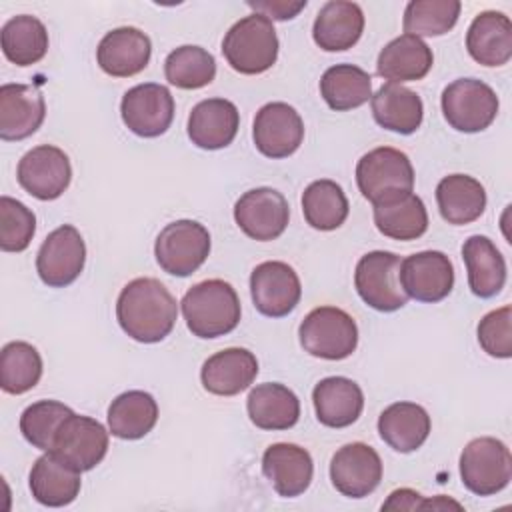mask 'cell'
Returning <instances> with one entry per match:
<instances>
[{
	"instance_id": "obj_45",
	"label": "cell",
	"mask_w": 512,
	"mask_h": 512,
	"mask_svg": "<svg viewBox=\"0 0 512 512\" xmlns=\"http://www.w3.org/2000/svg\"><path fill=\"white\" fill-rule=\"evenodd\" d=\"M258 14H264L270 20H292L298 16L300 10L306 8V0L300 2H286V0H264V2H248Z\"/></svg>"
},
{
	"instance_id": "obj_8",
	"label": "cell",
	"mask_w": 512,
	"mask_h": 512,
	"mask_svg": "<svg viewBox=\"0 0 512 512\" xmlns=\"http://www.w3.org/2000/svg\"><path fill=\"white\" fill-rule=\"evenodd\" d=\"M400 256L388 250L364 254L354 270V286L366 306L394 312L406 306L408 296L400 284Z\"/></svg>"
},
{
	"instance_id": "obj_29",
	"label": "cell",
	"mask_w": 512,
	"mask_h": 512,
	"mask_svg": "<svg viewBox=\"0 0 512 512\" xmlns=\"http://www.w3.org/2000/svg\"><path fill=\"white\" fill-rule=\"evenodd\" d=\"M434 64L432 48L418 36L400 34L378 54L376 72L394 84L422 80Z\"/></svg>"
},
{
	"instance_id": "obj_16",
	"label": "cell",
	"mask_w": 512,
	"mask_h": 512,
	"mask_svg": "<svg viewBox=\"0 0 512 512\" xmlns=\"http://www.w3.org/2000/svg\"><path fill=\"white\" fill-rule=\"evenodd\" d=\"M252 138L258 152L266 158H288L304 140V122L294 106L268 102L254 116Z\"/></svg>"
},
{
	"instance_id": "obj_32",
	"label": "cell",
	"mask_w": 512,
	"mask_h": 512,
	"mask_svg": "<svg viewBox=\"0 0 512 512\" xmlns=\"http://www.w3.org/2000/svg\"><path fill=\"white\" fill-rule=\"evenodd\" d=\"M430 416L416 402H394L378 416L380 438L396 452L418 450L430 434Z\"/></svg>"
},
{
	"instance_id": "obj_1",
	"label": "cell",
	"mask_w": 512,
	"mask_h": 512,
	"mask_svg": "<svg viewBox=\"0 0 512 512\" xmlns=\"http://www.w3.org/2000/svg\"><path fill=\"white\" fill-rule=\"evenodd\" d=\"M116 318L132 340L154 344L174 330L178 304L160 280L148 276L134 278L116 300Z\"/></svg>"
},
{
	"instance_id": "obj_26",
	"label": "cell",
	"mask_w": 512,
	"mask_h": 512,
	"mask_svg": "<svg viewBox=\"0 0 512 512\" xmlns=\"http://www.w3.org/2000/svg\"><path fill=\"white\" fill-rule=\"evenodd\" d=\"M312 404L320 424L328 428H346L360 418L364 394L354 380L346 376H328L314 386Z\"/></svg>"
},
{
	"instance_id": "obj_18",
	"label": "cell",
	"mask_w": 512,
	"mask_h": 512,
	"mask_svg": "<svg viewBox=\"0 0 512 512\" xmlns=\"http://www.w3.org/2000/svg\"><path fill=\"white\" fill-rule=\"evenodd\" d=\"M332 486L348 498L372 494L382 480V460L364 442H350L338 448L330 460Z\"/></svg>"
},
{
	"instance_id": "obj_17",
	"label": "cell",
	"mask_w": 512,
	"mask_h": 512,
	"mask_svg": "<svg viewBox=\"0 0 512 512\" xmlns=\"http://www.w3.org/2000/svg\"><path fill=\"white\" fill-rule=\"evenodd\" d=\"M400 284L408 298L434 304L452 292L454 266L444 252L422 250L402 260Z\"/></svg>"
},
{
	"instance_id": "obj_19",
	"label": "cell",
	"mask_w": 512,
	"mask_h": 512,
	"mask_svg": "<svg viewBox=\"0 0 512 512\" xmlns=\"http://www.w3.org/2000/svg\"><path fill=\"white\" fill-rule=\"evenodd\" d=\"M152 56L150 38L134 26H120L104 34L96 48V62L108 76L128 78L142 72Z\"/></svg>"
},
{
	"instance_id": "obj_28",
	"label": "cell",
	"mask_w": 512,
	"mask_h": 512,
	"mask_svg": "<svg viewBox=\"0 0 512 512\" xmlns=\"http://www.w3.org/2000/svg\"><path fill=\"white\" fill-rule=\"evenodd\" d=\"M364 32V12L356 2L330 0L316 14L312 26L314 42L326 52L352 48Z\"/></svg>"
},
{
	"instance_id": "obj_11",
	"label": "cell",
	"mask_w": 512,
	"mask_h": 512,
	"mask_svg": "<svg viewBox=\"0 0 512 512\" xmlns=\"http://www.w3.org/2000/svg\"><path fill=\"white\" fill-rule=\"evenodd\" d=\"M84 262L86 244L82 234L72 224H62L44 238L36 254V272L46 286L64 288L80 276Z\"/></svg>"
},
{
	"instance_id": "obj_23",
	"label": "cell",
	"mask_w": 512,
	"mask_h": 512,
	"mask_svg": "<svg viewBox=\"0 0 512 512\" xmlns=\"http://www.w3.org/2000/svg\"><path fill=\"white\" fill-rule=\"evenodd\" d=\"M80 470L56 456L54 452H44L32 464L28 484L34 500L48 508H62L76 500L80 494L82 478Z\"/></svg>"
},
{
	"instance_id": "obj_31",
	"label": "cell",
	"mask_w": 512,
	"mask_h": 512,
	"mask_svg": "<svg viewBox=\"0 0 512 512\" xmlns=\"http://www.w3.org/2000/svg\"><path fill=\"white\" fill-rule=\"evenodd\" d=\"M370 104L376 124L390 132L412 134L420 128L424 118L422 98L402 84H382L376 94H372Z\"/></svg>"
},
{
	"instance_id": "obj_36",
	"label": "cell",
	"mask_w": 512,
	"mask_h": 512,
	"mask_svg": "<svg viewBox=\"0 0 512 512\" xmlns=\"http://www.w3.org/2000/svg\"><path fill=\"white\" fill-rule=\"evenodd\" d=\"M0 46L12 64L32 66L48 52V30L36 16L20 14L2 26Z\"/></svg>"
},
{
	"instance_id": "obj_25",
	"label": "cell",
	"mask_w": 512,
	"mask_h": 512,
	"mask_svg": "<svg viewBox=\"0 0 512 512\" xmlns=\"http://www.w3.org/2000/svg\"><path fill=\"white\" fill-rule=\"evenodd\" d=\"M374 224L378 232L392 240H416L428 230V212L414 192H394L376 202Z\"/></svg>"
},
{
	"instance_id": "obj_4",
	"label": "cell",
	"mask_w": 512,
	"mask_h": 512,
	"mask_svg": "<svg viewBox=\"0 0 512 512\" xmlns=\"http://www.w3.org/2000/svg\"><path fill=\"white\" fill-rule=\"evenodd\" d=\"M300 346L310 356L322 360H344L358 346V326L354 318L336 306L310 310L298 328Z\"/></svg>"
},
{
	"instance_id": "obj_9",
	"label": "cell",
	"mask_w": 512,
	"mask_h": 512,
	"mask_svg": "<svg viewBox=\"0 0 512 512\" xmlns=\"http://www.w3.org/2000/svg\"><path fill=\"white\" fill-rule=\"evenodd\" d=\"M356 184L366 200L376 202L394 192H412L414 168L402 150L380 146L358 160Z\"/></svg>"
},
{
	"instance_id": "obj_27",
	"label": "cell",
	"mask_w": 512,
	"mask_h": 512,
	"mask_svg": "<svg viewBox=\"0 0 512 512\" xmlns=\"http://www.w3.org/2000/svg\"><path fill=\"white\" fill-rule=\"evenodd\" d=\"M466 50L482 66H504L512 58V22L504 12L484 10L466 32Z\"/></svg>"
},
{
	"instance_id": "obj_40",
	"label": "cell",
	"mask_w": 512,
	"mask_h": 512,
	"mask_svg": "<svg viewBox=\"0 0 512 512\" xmlns=\"http://www.w3.org/2000/svg\"><path fill=\"white\" fill-rule=\"evenodd\" d=\"M42 378L40 352L22 340L8 342L0 352V388L6 394H24Z\"/></svg>"
},
{
	"instance_id": "obj_42",
	"label": "cell",
	"mask_w": 512,
	"mask_h": 512,
	"mask_svg": "<svg viewBox=\"0 0 512 512\" xmlns=\"http://www.w3.org/2000/svg\"><path fill=\"white\" fill-rule=\"evenodd\" d=\"M72 414V408L58 400H38L24 408L20 416V432L34 448L52 450L60 424Z\"/></svg>"
},
{
	"instance_id": "obj_13",
	"label": "cell",
	"mask_w": 512,
	"mask_h": 512,
	"mask_svg": "<svg viewBox=\"0 0 512 512\" xmlns=\"http://www.w3.org/2000/svg\"><path fill=\"white\" fill-rule=\"evenodd\" d=\"M238 228L252 240L268 242L282 236L290 220V206L282 192L260 186L244 192L234 204Z\"/></svg>"
},
{
	"instance_id": "obj_34",
	"label": "cell",
	"mask_w": 512,
	"mask_h": 512,
	"mask_svg": "<svg viewBox=\"0 0 512 512\" xmlns=\"http://www.w3.org/2000/svg\"><path fill=\"white\" fill-rule=\"evenodd\" d=\"M436 202L440 216L454 226L478 220L486 210L484 186L468 174L444 176L436 186Z\"/></svg>"
},
{
	"instance_id": "obj_38",
	"label": "cell",
	"mask_w": 512,
	"mask_h": 512,
	"mask_svg": "<svg viewBox=\"0 0 512 512\" xmlns=\"http://www.w3.org/2000/svg\"><path fill=\"white\" fill-rule=\"evenodd\" d=\"M348 210V198L334 180H314L302 192V214L314 230L330 232L340 228L348 218Z\"/></svg>"
},
{
	"instance_id": "obj_37",
	"label": "cell",
	"mask_w": 512,
	"mask_h": 512,
	"mask_svg": "<svg viewBox=\"0 0 512 512\" xmlns=\"http://www.w3.org/2000/svg\"><path fill=\"white\" fill-rule=\"evenodd\" d=\"M320 96L336 112L358 108L372 98V78L354 64L330 66L320 78Z\"/></svg>"
},
{
	"instance_id": "obj_33",
	"label": "cell",
	"mask_w": 512,
	"mask_h": 512,
	"mask_svg": "<svg viewBox=\"0 0 512 512\" xmlns=\"http://www.w3.org/2000/svg\"><path fill=\"white\" fill-rule=\"evenodd\" d=\"M246 410L260 430H288L300 418V400L288 386L264 382L250 390Z\"/></svg>"
},
{
	"instance_id": "obj_41",
	"label": "cell",
	"mask_w": 512,
	"mask_h": 512,
	"mask_svg": "<svg viewBox=\"0 0 512 512\" xmlns=\"http://www.w3.org/2000/svg\"><path fill=\"white\" fill-rule=\"evenodd\" d=\"M460 10L458 0H412L404 8V34L442 36L456 26Z\"/></svg>"
},
{
	"instance_id": "obj_14",
	"label": "cell",
	"mask_w": 512,
	"mask_h": 512,
	"mask_svg": "<svg viewBox=\"0 0 512 512\" xmlns=\"http://www.w3.org/2000/svg\"><path fill=\"white\" fill-rule=\"evenodd\" d=\"M250 296L260 314L268 318L288 316L302 296L300 278L286 262L266 260L250 274Z\"/></svg>"
},
{
	"instance_id": "obj_43",
	"label": "cell",
	"mask_w": 512,
	"mask_h": 512,
	"mask_svg": "<svg viewBox=\"0 0 512 512\" xmlns=\"http://www.w3.org/2000/svg\"><path fill=\"white\" fill-rule=\"evenodd\" d=\"M34 232V212L16 198L0 196V248L4 252H22L30 246Z\"/></svg>"
},
{
	"instance_id": "obj_10",
	"label": "cell",
	"mask_w": 512,
	"mask_h": 512,
	"mask_svg": "<svg viewBox=\"0 0 512 512\" xmlns=\"http://www.w3.org/2000/svg\"><path fill=\"white\" fill-rule=\"evenodd\" d=\"M16 180L30 196L44 202L56 200L70 186V158L58 146L40 144L20 158L16 168Z\"/></svg>"
},
{
	"instance_id": "obj_21",
	"label": "cell",
	"mask_w": 512,
	"mask_h": 512,
	"mask_svg": "<svg viewBox=\"0 0 512 512\" xmlns=\"http://www.w3.org/2000/svg\"><path fill=\"white\" fill-rule=\"evenodd\" d=\"M46 102L42 92L30 84L0 86V138L18 142L32 136L44 122Z\"/></svg>"
},
{
	"instance_id": "obj_5",
	"label": "cell",
	"mask_w": 512,
	"mask_h": 512,
	"mask_svg": "<svg viewBox=\"0 0 512 512\" xmlns=\"http://www.w3.org/2000/svg\"><path fill=\"white\" fill-rule=\"evenodd\" d=\"M460 478L476 496H492L504 490L512 478V454L492 436L470 440L460 454Z\"/></svg>"
},
{
	"instance_id": "obj_12",
	"label": "cell",
	"mask_w": 512,
	"mask_h": 512,
	"mask_svg": "<svg viewBox=\"0 0 512 512\" xmlns=\"http://www.w3.org/2000/svg\"><path fill=\"white\" fill-rule=\"evenodd\" d=\"M122 122L140 138L162 136L174 120V98L170 90L156 82L136 84L122 96Z\"/></svg>"
},
{
	"instance_id": "obj_44",
	"label": "cell",
	"mask_w": 512,
	"mask_h": 512,
	"mask_svg": "<svg viewBox=\"0 0 512 512\" xmlns=\"http://www.w3.org/2000/svg\"><path fill=\"white\" fill-rule=\"evenodd\" d=\"M478 344L480 348L494 358L512 356V308L502 306L488 312L478 322Z\"/></svg>"
},
{
	"instance_id": "obj_30",
	"label": "cell",
	"mask_w": 512,
	"mask_h": 512,
	"mask_svg": "<svg viewBox=\"0 0 512 512\" xmlns=\"http://www.w3.org/2000/svg\"><path fill=\"white\" fill-rule=\"evenodd\" d=\"M462 260L468 272V286L478 298L500 294L506 284V262L488 236L474 234L462 244Z\"/></svg>"
},
{
	"instance_id": "obj_15",
	"label": "cell",
	"mask_w": 512,
	"mask_h": 512,
	"mask_svg": "<svg viewBox=\"0 0 512 512\" xmlns=\"http://www.w3.org/2000/svg\"><path fill=\"white\" fill-rule=\"evenodd\" d=\"M48 452H54L76 470L88 472L104 460L108 452V432L96 418L72 412L60 424L52 450Z\"/></svg>"
},
{
	"instance_id": "obj_7",
	"label": "cell",
	"mask_w": 512,
	"mask_h": 512,
	"mask_svg": "<svg viewBox=\"0 0 512 512\" xmlns=\"http://www.w3.org/2000/svg\"><path fill=\"white\" fill-rule=\"evenodd\" d=\"M210 254V232L196 220H174L166 224L156 242L154 256L158 266L172 276L194 274Z\"/></svg>"
},
{
	"instance_id": "obj_46",
	"label": "cell",
	"mask_w": 512,
	"mask_h": 512,
	"mask_svg": "<svg viewBox=\"0 0 512 512\" xmlns=\"http://www.w3.org/2000/svg\"><path fill=\"white\" fill-rule=\"evenodd\" d=\"M424 506H426V500L416 490L400 488L388 496V500L382 504V510H416Z\"/></svg>"
},
{
	"instance_id": "obj_6",
	"label": "cell",
	"mask_w": 512,
	"mask_h": 512,
	"mask_svg": "<svg viewBox=\"0 0 512 512\" xmlns=\"http://www.w3.org/2000/svg\"><path fill=\"white\" fill-rule=\"evenodd\" d=\"M440 106L446 122L454 130L474 134L486 130L496 120L500 102L486 82L458 78L442 90Z\"/></svg>"
},
{
	"instance_id": "obj_35",
	"label": "cell",
	"mask_w": 512,
	"mask_h": 512,
	"mask_svg": "<svg viewBox=\"0 0 512 512\" xmlns=\"http://www.w3.org/2000/svg\"><path fill=\"white\" fill-rule=\"evenodd\" d=\"M158 422V404L144 390L118 394L108 406V430L120 440H140Z\"/></svg>"
},
{
	"instance_id": "obj_2",
	"label": "cell",
	"mask_w": 512,
	"mask_h": 512,
	"mask_svg": "<svg viewBox=\"0 0 512 512\" xmlns=\"http://www.w3.org/2000/svg\"><path fill=\"white\" fill-rule=\"evenodd\" d=\"M188 330L198 338L230 334L240 322V298L232 284L210 278L194 284L180 302Z\"/></svg>"
},
{
	"instance_id": "obj_3",
	"label": "cell",
	"mask_w": 512,
	"mask_h": 512,
	"mask_svg": "<svg viewBox=\"0 0 512 512\" xmlns=\"http://www.w3.org/2000/svg\"><path fill=\"white\" fill-rule=\"evenodd\" d=\"M222 54L232 70L240 74H262L276 64L278 36L264 14L252 12L230 26L222 40Z\"/></svg>"
},
{
	"instance_id": "obj_20",
	"label": "cell",
	"mask_w": 512,
	"mask_h": 512,
	"mask_svg": "<svg viewBox=\"0 0 512 512\" xmlns=\"http://www.w3.org/2000/svg\"><path fill=\"white\" fill-rule=\"evenodd\" d=\"M262 472L278 496L296 498L308 490L314 476V462L306 448L276 442L262 454Z\"/></svg>"
},
{
	"instance_id": "obj_24",
	"label": "cell",
	"mask_w": 512,
	"mask_h": 512,
	"mask_svg": "<svg viewBox=\"0 0 512 512\" xmlns=\"http://www.w3.org/2000/svg\"><path fill=\"white\" fill-rule=\"evenodd\" d=\"M258 376V360L246 348H224L202 364V386L216 396H236Z\"/></svg>"
},
{
	"instance_id": "obj_22",
	"label": "cell",
	"mask_w": 512,
	"mask_h": 512,
	"mask_svg": "<svg viewBox=\"0 0 512 512\" xmlns=\"http://www.w3.org/2000/svg\"><path fill=\"white\" fill-rule=\"evenodd\" d=\"M240 112L226 98L198 102L188 116V138L202 150H220L232 144L238 134Z\"/></svg>"
},
{
	"instance_id": "obj_39",
	"label": "cell",
	"mask_w": 512,
	"mask_h": 512,
	"mask_svg": "<svg viewBox=\"0 0 512 512\" xmlns=\"http://www.w3.org/2000/svg\"><path fill=\"white\" fill-rule=\"evenodd\" d=\"M164 76L176 88L198 90L216 78V60L206 48L184 44L166 56Z\"/></svg>"
}]
</instances>
